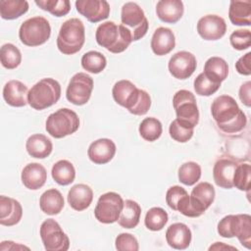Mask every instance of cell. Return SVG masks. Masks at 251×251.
<instances>
[{"mask_svg": "<svg viewBox=\"0 0 251 251\" xmlns=\"http://www.w3.org/2000/svg\"><path fill=\"white\" fill-rule=\"evenodd\" d=\"M211 113L219 128L226 133L239 132L247 124L244 112L229 95L217 97L211 105Z\"/></svg>", "mask_w": 251, "mask_h": 251, "instance_id": "1", "label": "cell"}, {"mask_svg": "<svg viewBox=\"0 0 251 251\" xmlns=\"http://www.w3.org/2000/svg\"><path fill=\"white\" fill-rule=\"evenodd\" d=\"M112 95L117 104L136 116L145 115L151 107L150 95L127 79L117 81L113 86Z\"/></svg>", "mask_w": 251, "mask_h": 251, "instance_id": "2", "label": "cell"}, {"mask_svg": "<svg viewBox=\"0 0 251 251\" xmlns=\"http://www.w3.org/2000/svg\"><path fill=\"white\" fill-rule=\"evenodd\" d=\"M96 42L108 51L118 54L124 52L133 41L130 31L123 25L105 22L98 25L95 33Z\"/></svg>", "mask_w": 251, "mask_h": 251, "instance_id": "3", "label": "cell"}, {"mask_svg": "<svg viewBox=\"0 0 251 251\" xmlns=\"http://www.w3.org/2000/svg\"><path fill=\"white\" fill-rule=\"evenodd\" d=\"M85 41V28L83 23L77 18L64 22L57 36V47L65 55L77 53Z\"/></svg>", "mask_w": 251, "mask_h": 251, "instance_id": "4", "label": "cell"}, {"mask_svg": "<svg viewBox=\"0 0 251 251\" xmlns=\"http://www.w3.org/2000/svg\"><path fill=\"white\" fill-rule=\"evenodd\" d=\"M61 97L60 83L51 77L36 82L28 91L27 103L35 110H44L56 104Z\"/></svg>", "mask_w": 251, "mask_h": 251, "instance_id": "5", "label": "cell"}, {"mask_svg": "<svg viewBox=\"0 0 251 251\" xmlns=\"http://www.w3.org/2000/svg\"><path fill=\"white\" fill-rule=\"evenodd\" d=\"M79 127V118L69 108H61L50 114L45 123V129L54 138H63L75 133Z\"/></svg>", "mask_w": 251, "mask_h": 251, "instance_id": "6", "label": "cell"}, {"mask_svg": "<svg viewBox=\"0 0 251 251\" xmlns=\"http://www.w3.org/2000/svg\"><path fill=\"white\" fill-rule=\"evenodd\" d=\"M51 35L49 22L40 16L25 20L20 26L19 37L23 44L35 47L44 44Z\"/></svg>", "mask_w": 251, "mask_h": 251, "instance_id": "7", "label": "cell"}, {"mask_svg": "<svg viewBox=\"0 0 251 251\" xmlns=\"http://www.w3.org/2000/svg\"><path fill=\"white\" fill-rule=\"evenodd\" d=\"M176 121L182 126L194 128L199 122V111L194 94L186 89L176 91L173 97Z\"/></svg>", "mask_w": 251, "mask_h": 251, "instance_id": "8", "label": "cell"}, {"mask_svg": "<svg viewBox=\"0 0 251 251\" xmlns=\"http://www.w3.org/2000/svg\"><path fill=\"white\" fill-rule=\"evenodd\" d=\"M122 25L131 33L132 40L141 39L148 30V21L143 10L134 2H127L123 5L121 13Z\"/></svg>", "mask_w": 251, "mask_h": 251, "instance_id": "9", "label": "cell"}, {"mask_svg": "<svg viewBox=\"0 0 251 251\" xmlns=\"http://www.w3.org/2000/svg\"><path fill=\"white\" fill-rule=\"evenodd\" d=\"M124 207L122 196L116 192L102 194L94 209V216L99 223L113 224L118 221Z\"/></svg>", "mask_w": 251, "mask_h": 251, "instance_id": "10", "label": "cell"}, {"mask_svg": "<svg viewBox=\"0 0 251 251\" xmlns=\"http://www.w3.org/2000/svg\"><path fill=\"white\" fill-rule=\"evenodd\" d=\"M40 237L47 251H67L70 239L54 219L45 220L40 226Z\"/></svg>", "mask_w": 251, "mask_h": 251, "instance_id": "11", "label": "cell"}, {"mask_svg": "<svg viewBox=\"0 0 251 251\" xmlns=\"http://www.w3.org/2000/svg\"><path fill=\"white\" fill-rule=\"evenodd\" d=\"M93 79L85 73L74 75L68 84L66 97L74 105L81 106L88 102L93 90Z\"/></svg>", "mask_w": 251, "mask_h": 251, "instance_id": "12", "label": "cell"}, {"mask_svg": "<svg viewBox=\"0 0 251 251\" xmlns=\"http://www.w3.org/2000/svg\"><path fill=\"white\" fill-rule=\"evenodd\" d=\"M215 194V188L211 183L202 181L196 184L189 195V207L186 217H200L214 202Z\"/></svg>", "mask_w": 251, "mask_h": 251, "instance_id": "13", "label": "cell"}, {"mask_svg": "<svg viewBox=\"0 0 251 251\" xmlns=\"http://www.w3.org/2000/svg\"><path fill=\"white\" fill-rule=\"evenodd\" d=\"M197 67L195 56L188 51H179L169 60L170 74L177 79H186L192 75Z\"/></svg>", "mask_w": 251, "mask_h": 251, "instance_id": "14", "label": "cell"}, {"mask_svg": "<svg viewBox=\"0 0 251 251\" xmlns=\"http://www.w3.org/2000/svg\"><path fill=\"white\" fill-rule=\"evenodd\" d=\"M226 31L225 20L218 15H206L197 23V32L205 40H218Z\"/></svg>", "mask_w": 251, "mask_h": 251, "instance_id": "15", "label": "cell"}, {"mask_svg": "<svg viewBox=\"0 0 251 251\" xmlns=\"http://www.w3.org/2000/svg\"><path fill=\"white\" fill-rule=\"evenodd\" d=\"M76 11L90 23H98L106 20L110 15V5L105 0H77Z\"/></svg>", "mask_w": 251, "mask_h": 251, "instance_id": "16", "label": "cell"}, {"mask_svg": "<svg viewBox=\"0 0 251 251\" xmlns=\"http://www.w3.org/2000/svg\"><path fill=\"white\" fill-rule=\"evenodd\" d=\"M116 144L109 138H99L93 141L87 150V156L91 162L97 165L109 163L116 154Z\"/></svg>", "mask_w": 251, "mask_h": 251, "instance_id": "17", "label": "cell"}, {"mask_svg": "<svg viewBox=\"0 0 251 251\" xmlns=\"http://www.w3.org/2000/svg\"><path fill=\"white\" fill-rule=\"evenodd\" d=\"M192 238L190 228L182 223L172 224L166 230L167 243L174 249L184 250L186 249Z\"/></svg>", "mask_w": 251, "mask_h": 251, "instance_id": "18", "label": "cell"}, {"mask_svg": "<svg viewBox=\"0 0 251 251\" xmlns=\"http://www.w3.org/2000/svg\"><path fill=\"white\" fill-rule=\"evenodd\" d=\"M23 217L21 203L11 197L0 196V224L6 226L17 225Z\"/></svg>", "mask_w": 251, "mask_h": 251, "instance_id": "19", "label": "cell"}, {"mask_svg": "<svg viewBox=\"0 0 251 251\" xmlns=\"http://www.w3.org/2000/svg\"><path fill=\"white\" fill-rule=\"evenodd\" d=\"M21 179L26 188L37 190L41 188L47 180L46 169L39 163L27 164L22 171Z\"/></svg>", "mask_w": 251, "mask_h": 251, "instance_id": "20", "label": "cell"}, {"mask_svg": "<svg viewBox=\"0 0 251 251\" xmlns=\"http://www.w3.org/2000/svg\"><path fill=\"white\" fill-rule=\"evenodd\" d=\"M153 53L157 56L169 54L176 46V37L174 32L164 26L155 29L150 43Z\"/></svg>", "mask_w": 251, "mask_h": 251, "instance_id": "21", "label": "cell"}, {"mask_svg": "<svg viewBox=\"0 0 251 251\" xmlns=\"http://www.w3.org/2000/svg\"><path fill=\"white\" fill-rule=\"evenodd\" d=\"M237 164L229 159L218 160L213 169V177L216 184L222 188L230 189L233 187L232 178Z\"/></svg>", "mask_w": 251, "mask_h": 251, "instance_id": "22", "label": "cell"}, {"mask_svg": "<svg viewBox=\"0 0 251 251\" xmlns=\"http://www.w3.org/2000/svg\"><path fill=\"white\" fill-rule=\"evenodd\" d=\"M27 87L17 79L9 80L3 87V98L12 107H24L27 104Z\"/></svg>", "mask_w": 251, "mask_h": 251, "instance_id": "23", "label": "cell"}, {"mask_svg": "<svg viewBox=\"0 0 251 251\" xmlns=\"http://www.w3.org/2000/svg\"><path fill=\"white\" fill-rule=\"evenodd\" d=\"M184 12V6L180 0H161L157 2L156 14L157 17L164 23H177Z\"/></svg>", "mask_w": 251, "mask_h": 251, "instance_id": "24", "label": "cell"}, {"mask_svg": "<svg viewBox=\"0 0 251 251\" xmlns=\"http://www.w3.org/2000/svg\"><path fill=\"white\" fill-rule=\"evenodd\" d=\"M92 200L93 191L84 183H77L74 185L68 192V202L70 206L78 212L87 209Z\"/></svg>", "mask_w": 251, "mask_h": 251, "instance_id": "25", "label": "cell"}, {"mask_svg": "<svg viewBox=\"0 0 251 251\" xmlns=\"http://www.w3.org/2000/svg\"><path fill=\"white\" fill-rule=\"evenodd\" d=\"M25 149L29 156L36 159H44L51 154L53 144L46 135L35 133L27 138Z\"/></svg>", "mask_w": 251, "mask_h": 251, "instance_id": "26", "label": "cell"}, {"mask_svg": "<svg viewBox=\"0 0 251 251\" xmlns=\"http://www.w3.org/2000/svg\"><path fill=\"white\" fill-rule=\"evenodd\" d=\"M228 18L234 25H251V2L249 0H232L229 3Z\"/></svg>", "mask_w": 251, "mask_h": 251, "instance_id": "27", "label": "cell"}, {"mask_svg": "<svg viewBox=\"0 0 251 251\" xmlns=\"http://www.w3.org/2000/svg\"><path fill=\"white\" fill-rule=\"evenodd\" d=\"M64 197L56 188H51L44 191L39 198V207L46 215H58L64 208Z\"/></svg>", "mask_w": 251, "mask_h": 251, "instance_id": "28", "label": "cell"}, {"mask_svg": "<svg viewBox=\"0 0 251 251\" xmlns=\"http://www.w3.org/2000/svg\"><path fill=\"white\" fill-rule=\"evenodd\" d=\"M203 74L211 81L221 84L228 75L227 63L221 57H211L205 62Z\"/></svg>", "mask_w": 251, "mask_h": 251, "instance_id": "29", "label": "cell"}, {"mask_svg": "<svg viewBox=\"0 0 251 251\" xmlns=\"http://www.w3.org/2000/svg\"><path fill=\"white\" fill-rule=\"evenodd\" d=\"M141 207L133 200H126L118 219V224L124 228H134L140 220Z\"/></svg>", "mask_w": 251, "mask_h": 251, "instance_id": "30", "label": "cell"}, {"mask_svg": "<svg viewBox=\"0 0 251 251\" xmlns=\"http://www.w3.org/2000/svg\"><path fill=\"white\" fill-rule=\"evenodd\" d=\"M51 175L58 184L65 186L71 184L75 180V169L70 161L59 160L53 165Z\"/></svg>", "mask_w": 251, "mask_h": 251, "instance_id": "31", "label": "cell"}, {"mask_svg": "<svg viewBox=\"0 0 251 251\" xmlns=\"http://www.w3.org/2000/svg\"><path fill=\"white\" fill-rule=\"evenodd\" d=\"M233 235L237 237L239 242L250 249L251 247V217L248 214L235 215V223Z\"/></svg>", "mask_w": 251, "mask_h": 251, "instance_id": "32", "label": "cell"}, {"mask_svg": "<svg viewBox=\"0 0 251 251\" xmlns=\"http://www.w3.org/2000/svg\"><path fill=\"white\" fill-rule=\"evenodd\" d=\"M28 10L27 1L0 0V15L4 20H15L25 14Z\"/></svg>", "mask_w": 251, "mask_h": 251, "instance_id": "33", "label": "cell"}, {"mask_svg": "<svg viewBox=\"0 0 251 251\" xmlns=\"http://www.w3.org/2000/svg\"><path fill=\"white\" fill-rule=\"evenodd\" d=\"M107 65L106 57L98 51H88L81 57V67L91 74L101 73Z\"/></svg>", "mask_w": 251, "mask_h": 251, "instance_id": "34", "label": "cell"}, {"mask_svg": "<svg viewBox=\"0 0 251 251\" xmlns=\"http://www.w3.org/2000/svg\"><path fill=\"white\" fill-rule=\"evenodd\" d=\"M139 134L140 136L149 142L157 140L163 131L161 122L153 117L145 118L139 125Z\"/></svg>", "mask_w": 251, "mask_h": 251, "instance_id": "35", "label": "cell"}, {"mask_svg": "<svg viewBox=\"0 0 251 251\" xmlns=\"http://www.w3.org/2000/svg\"><path fill=\"white\" fill-rule=\"evenodd\" d=\"M168 213L160 207H153L148 210L145 215L144 224L145 226L152 231H158L165 227L168 223Z\"/></svg>", "mask_w": 251, "mask_h": 251, "instance_id": "36", "label": "cell"}, {"mask_svg": "<svg viewBox=\"0 0 251 251\" xmlns=\"http://www.w3.org/2000/svg\"><path fill=\"white\" fill-rule=\"evenodd\" d=\"M0 60L4 68L8 70L16 69L22 62L21 51L12 43L3 44L0 49Z\"/></svg>", "mask_w": 251, "mask_h": 251, "instance_id": "37", "label": "cell"}, {"mask_svg": "<svg viewBox=\"0 0 251 251\" xmlns=\"http://www.w3.org/2000/svg\"><path fill=\"white\" fill-rule=\"evenodd\" d=\"M177 176L181 183L188 186L193 185L201 177V167L196 162H186L179 167Z\"/></svg>", "mask_w": 251, "mask_h": 251, "instance_id": "38", "label": "cell"}, {"mask_svg": "<svg viewBox=\"0 0 251 251\" xmlns=\"http://www.w3.org/2000/svg\"><path fill=\"white\" fill-rule=\"evenodd\" d=\"M35 4L40 9L49 12L55 17L66 16L71 10L69 0H36Z\"/></svg>", "mask_w": 251, "mask_h": 251, "instance_id": "39", "label": "cell"}, {"mask_svg": "<svg viewBox=\"0 0 251 251\" xmlns=\"http://www.w3.org/2000/svg\"><path fill=\"white\" fill-rule=\"evenodd\" d=\"M250 178H251L250 165L248 163L237 165L234 171L233 178H232L233 186H235L237 189L241 191H249Z\"/></svg>", "mask_w": 251, "mask_h": 251, "instance_id": "40", "label": "cell"}, {"mask_svg": "<svg viewBox=\"0 0 251 251\" xmlns=\"http://www.w3.org/2000/svg\"><path fill=\"white\" fill-rule=\"evenodd\" d=\"M193 86L196 94L200 96H211L218 91L221 84L211 81L203 73H201L194 79Z\"/></svg>", "mask_w": 251, "mask_h": 251, "instance_id": "41", "label": "cell"}, {"mask_svg": "<svg viewBox=\"0 0 251 251\" xmlns=\"http://www.w3.org/2000/svg\"><path fill=\"white\" fill-rule=\"evenodd\" d=\"M193 129L194 128H189V127L182 126L176 119L171 123L170 127H169V132H170L171 137L174 140L180 142V143H184L191 139V137L193 135Z\"/></svg>", "mask_w": 251, "mask_h": 251, "instance_id": "42", "label": "cell"}, {"mask_svg": "<svg viewBox=\"0 0 251 251\" xmlns=\"http://www.w3.org/2000/svg\"><path fill=\"white\" fill-rule=\"evenodd\" d=\"M231 46L236 50L248 49L251 45V32L249 29L234 30L229 36Z\"/></svg>", "mask_w": 251, "mask_h": 251, "instance_id": "43", "label": "cell"}, {"mask_svg": "<svg viewBox=\"0 0 251 251\" xmlns=\"http://www.w3.org/2000/svg\"><path fill=\"white\" fill-rule=\"evenodd\" d=\"M186 196H188V193L183 187L179 185H174L167 190L166 202L171 209L177 211L178 205Z\"/></svg>", "mask_w": 251, "mask_h": 251, "instance_id": "44", "label": "cell"}, {"mask_svg": "<svg viewBox=\"0 0 251 251\" xmlns=\"http://www.w3.org/2000/svg\"><path fill=\"white\" fill-rule=\"evenodd\" d=\"M116 249L119 251H137L139 249L137 239L130 233H120L115 240Z\"/></svg>", "mask_w": 251, "mask_h": 251, "instance_id": "45", "label": "cell"}, {"mask_svg": "<svg viewBox=\"0 0 251 251\" xmlns=\"http://www.w3.org/2000/svg\"><path fill=\"white\" fill-rule=\"evenodd\" d=\"M234 221H235V215H227L224 217L222 220H220L217 226L218 233L225 238L234 237L233 235Z\"/></svg>", "mask_w": 251, "mask_h": 251, "instance_id": "46", "label": "cell"}, {"mask_svg": "<svg viewBox=\"0 0 251 251\" xmlns=\"http://www.w3.org/2000/svg\"><path fill=\"white\" fill-rule=\"evenodd\" d=\"M250 62H251V52H248L245 55L241 56L235 63V69L237 73L243 75H249L251 74Z\"/></svg>", "mask_w": 251, "mask_h": 251, "instance_id": "47", "label": "cell"}, {"mask_svg": "<svg viewBox=\"0 0 251 251\" xmlns=\"http://www.w3.org/2000/svg\"><path fill=\"white\" fill-rule=\"evenodd\" d=\"M251 82L248 80L244 82L239 88V99L247 107L251 105Z\"/></svg>", "mask_w": 251, "mask_h": 251, "instance_id": "48", "label": "cell"}, {"mask_svg": "<svg viewBox=\"0 0 251 251\" xmlns=\"http://www.w3.org/2000/svg\"><path fill=\"white\" fill-rule=\"evenodd\" d=\"M19 249H26L28 250L29 248L21 244H16L13 241H2L0 245V250H19Z\"/></svg>", "mask_w": 251, "mask_h": 251, "instance_id": "49", "label": "cell"}, {"mask_svg": "<svg viewBox=\"0 0 251 251\" xmlns=\"http://www.w3.org/2000/svg\"><path fill=\"white\" fill-rule=\"evenodd\" d=\"M226 249L237 250V248L230 246V245H226L224 242H215L213 245H211L209 247V250H226Z\"/></svg>", "mask_w": 251, "mask_h": 251, "instance_id": "50", "label": "cell"}]
</instances>
